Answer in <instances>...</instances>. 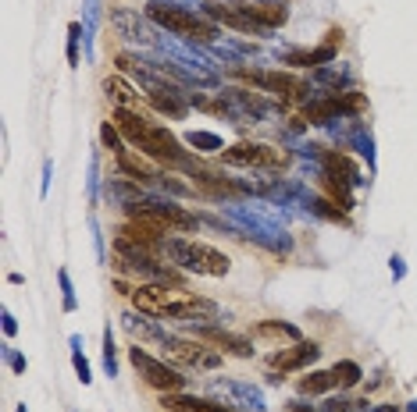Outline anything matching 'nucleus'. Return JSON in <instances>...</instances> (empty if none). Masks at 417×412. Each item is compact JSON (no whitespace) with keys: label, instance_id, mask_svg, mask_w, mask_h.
<instances>
[{"label":"nucleus","instance_id":"11","mask_svg":"<svg viewBox=\"0 0 417 412\" xmlns=\"http://www.w3.org/2000/svg\"><path fill=\"white\" fill-rule=\"evenodd\" d=\"M203 15H207V18H218V22H225L229 29H239V32H264L239 4H214V0H207Z\"/></svg>","mask_w":417,"mask_h":412},{"label":"nucleus","instance_id":"16","mask_svg":"<svg viewBox=\"0 0 417 412\" xmlns=\"http://www.w3.org/2000/svg\"><path fill=\"white\" fill-rule=\"evenodd\" d=\"M150 103L153 107H158L161 114H168V117H175V121H179V117H186V100L175 93V89H150Z\"/></svg>","mask_w":417,"mask_h":412},{"label":"nucleus","instance_id":"24","mask_svg":"<svg viewBox=\"0 0 417 412\" xmlns=\"http://www.w3.org/2000/svg\"><path fill=\"white\" fill-rule=\"evenodd\" d=\"M100 139H103V146H108V149H111L115 157H118V153L125 149V146H122V139H118V132H115L111 125H103V128H100Z\"/></svg>","mask_w":417,"mask_h":412},{"label":"nucleus","instance_id":"4","mask_svg":"<svg viewBox=\"0 0 417 412\" xmlns=\"http://www.w3.org/2000/svg\"><path fill=\"white\" fill-rule=\"evenodd\" d=\"M146 15L158 22L161 29L175 32V36H186V39H200V43H211L218 39V25L207 22V18H196L193 11L186 8H172V4H150Z\"/></svg>","mask_w":417,"mask_h":412},{"label":"nucleus","instance_id":"15","mask_svg":"<svg viewBox=\"0 0 417 412\" xmlns=\"http://www.w3.org/2000/svg\"><path fill=\"white\" fill-rule=\"evenodd\" d=\"M193 338H200V341H207V345H218L222 352H232V356H253V345H250L246 338H239V334H229V331L203 327V331H196Z\"/></svg>","mask_w":417,"mask_h":412},{"label":"nucleus","instance_id":"9","mask_svg":"<svg viewBox=\"0 0 417 412\" xmlns=\"http://www.w3.org/2000/svg\"><path fill=\"white\" fill-rule=\"evenodd\" d=\"M165 348H168V356L182 366H203V370H211L222 363V356L214 348H207V341L200 338H165Z\"/></svg>","mask_w":417,"mask_h":412},{"label":"nucleus","instance_id":"14","mask_svg":"<svg viewBox=\"0 0 417 412\" xmlns=\"http://www.w3.org/2000/svg\"><path fill=\"white\" fill-rule=\"evenodd\" d=\"M115 160H118V171H122V174H129V178H132V182H139V185H146V182L158 178V167L150 164V157H139V149H136V153L122 149Z\"/></svg>","mask_w":417,"mask_h":412},{"label":"nucleus","instance_id":"12","mask_svg":"<svg viewBox=\"0 0 417 412\" xmlns=\"http://www.w3.org/2000/svg\"><path fill=\"white\" fill-rule=\"evenodd\" d=\"M239 8H243L260 29H264V32L286 25V18H289L286 4H268V0H239Z\"/></svg>","mask_w":417,"mask_h":412},{"label":"nucleus","instance_id":"1","mask_svg":"<svg viewBox=\"0 0 417 412\" xmlns=\"http://www.w3.org/2000/svg\"><path fill=\"white\" fill-rule=\"evenodd\" d=\"M115 125L118 132L125 135V142H132L143 157H150L153 164H165V167H186L189 157L182 149V142L165 128V125H153L146 117H139L136 110L129 107H118L115 110Z\"/></svg>","mask_w":417,"mask_h":412},{"label":"nucleus","instance_id":"19","mask_svg":"<svg viewBox=\"0 0 417 412\" xmlns=\"http://www.w3.org/2000/svg\"><path fill=\"white\" fill-rule=\"evenodd\" d=\"M335 114H342L339 96H332V100H318V103H307V107H303V117H307L310 125H325V121H332Z\"/></svg>","mask_w":417,"mask_h":412},{"label":"nucleus","instance_id":"3","mask_svg":"<svg viewBox=\"0 0 417 412\" xmlns=\"http://www.w3.org/2000/svg\"><path fill=\"white\" fill-rule=\"evenodd\" d=\"M165 256H172V263L196 270V274H207V277H225L232 267L225 253H218L207 242H193V239H165Z\"/></svg>","mask_w":417,"mask_h":412},{"label":"nucleus","instance_id":"13","mask_svg":"<svg viewBox=\"0 0 417 412\" xmlns=\"http://www.w3.org/2000/svg\"><path fill=\"white\" fill-rule=\"evenodd\" d=\"M161 408H168V412H232V408H229V405H222V401H211V398H193V394H182V391L161 394Z\"/></svg>","mask_w":417,"mask_h":412},{"label":"nucleus","instance_id":"27","mask_svg":"<svg viewBox=\"0 0 417 412\" xmlns=\"http://www.w3.org/2000/svg\"><path fill=\"white\" fill-rule=\"evenodd\" d=\"M18 412H25V408H18Z\"/></svg>","mask_w":417,"mask_h":412},{"label":"nucleus","instance_id":"23","mask_svg":"<svg viewBox=\"0 0 417 412\" xmlns=\"http://www.w3.org/2000/svg\"><path fill=\"white\" fill-rule=\"evenodd\" d=\"M328 387H335L332 384V373H310V377L300 380V394H321Z\"/></svg>","mask_w":417,"mask_h":412},{"label":"nucleus","instance_id":"10","mask_svg":"<svg viewBox=\"0 0 417 412\" xmlns=\"http://www.w3.org/2000/svg\"><path fill=\"white\" fill-rule=\"evenodd\" d=\"M318 356H321V348H318L314 341H296L293 348L275 352V356H271V370L289 373V370H300V366H307V363H314Z\"/></svg>","mask_w":417,"mask_h":412},{"label":"nucleus","instance_id":"7","mask_svg":"<svg viewBox=\"0 0 417 412\" xmlns=\"http://www.w3.org/2000/svg\"><path fill=\"white\" fill-rule=\"evenodd\" d=\"M129 217L132 220H143V224H153L165 234H175V231H196V217L186 213L182 206H158V203H136L129 206Z\"/></svg>","mask_w":417,"mask_h":412},{"label":"nucleus","instance_id":"18","mask_svg":"<svg viewBox=\"0 0 417 412\" xmlns=\"http://www.w3.org/2000/svg\"><path fill=\"white\" fill-rule=\"evenodd\" d=\"M325 171L332 174V178H335V174H342V182H357L360 178V171H357V164L346 157V153H332V149H325Z\"/></svg>","mask_w":417,"mask_h":412},{"label":"nucleus","instance_id":"25","mask_svg":"<svg viewBox=\"0 0 417 412\" xmlns=\"http://www.w3.org/2000/svg\"><path fill=\"white\" fill-rule=\"evenodd\" d=\"M193 103H196L200 110H211V114H222V110H225L222 103H214V100H203V96H193Z\"/></svg>","mask_w":417,"mask_h":412},{"label":"nucleus","instance_id":"8","mask_svg":"<svg viewBox=\"0 0 417 412\" xmlns=\"http://www.w3.org/2000/svg\"><path fill=\"white\" fill-rule=\"evenodd\" d=\"M232 75L243 79V82H250V86H257V89H264V93L282 96L286 103H293V100H300V96L307 93L303 82L293 79V75H286V72H250V68H236Z\"/></svg>","mask_w":417,"mask_h":412},{"label":"nucleus","instance_id":"5","mask_svg":"<svg viewBox=\"0 0 417 412\" xmlns=\"http://www.w3.org/2000/svg\"><path fill=\"white\" fill-rule=\"evenodd\" d=\"M222 164L229 167H264V171H282L289 164V157L268 142H236L229 149H222Z\"/></svg>","mask_w":417,"mask_h":412},{"label":"nucleus","instance_id":"6","mask_svg":"<svg viewBox=\"0 0 417 412\" xmlns=\"http://www.w3.org/2000/svg\"><path fill=\"white\" fill-rule=\"evenodd\" d=\"M129 359H132V366L139 370V377L153 387V391H161V394H172V391H182V384H186V377L179 373V370H172L168 363H161V359H153L146 348H139V345H132L129 348Z\"/></svg>","mask_w":417,"mask_h":412},{"label":"nucleus","instance_id":"26","mask_svg":"<svg viewBox=\"0 0 417 412\" xmlns=\"http://www.w3.org/2000/svg\"><path fill=\"white\" fill-rule=\"evenodd\" d=\"M289 412H314V408H303L300 401H293V408H289Z\"/></svg>","mask_w":417,"mask_h":412},{"label":"nucleus","instance_id":"21","mask_svg":"<svg viewBox=\"0 0 417 412\" xmlns=\"http://www.w3.org/2000/svg\"><path fill=\"white\" fill-rule=\"evenodd\" d=\"M103 89H108V96H111L118 107H129V110H132V107H136V100H139V93H132L122 79H108V82H103Z\"/></svg>","mask_w":417,"mask_h":412},{"label":"nucleus","instance_id":"2","mask_svg":"<svg viewBox=\"0 0 417 412\" xmlns=\"http://www.w3.org/2000/svg\"><path fill=\"white\" fill-rule=\"evenodd\" d=\"M132 306L146 317H168V320H189L196 313H211V306L200 299H179L175 291L161 288V284H139L132 288Z\"/></svg>","mask_w":417,"mask_h":412},{"label":"nucleus","instance_id":"20","mask_svg":"<svg viewBox=\"0 0 417 412\" xmlns=\"http://www.w3.org/2000/svg\"><path fill=\"white\" fill-rule=\"evenodd\" d=\"M253 338H282V341H300V331H296V327H289V324H271V320H264V324H257V327H253Z\"/></svg>","mask_w":417,"mask_h":412},{"label":"nucleus","instance_id":"17","mask_svg":"<svg viewBox=\"0 0 417 412\" xmlns=\"http://www.w3.org/2000/svg\"><path fill=\"white\" fill-rule=\"evenodd\" d=\"M332 57H335V46H332V43H325V46H318V50H293V53L286 57V65H296V68H314V65L332 61Z\"/></svg>","mask_w":417,"mask_h":412},{"label":"nucleus","instance_id":"22","mask_svg":"<svg viewBox=\"0 0 417 412\" xmlns=\"http://www.w3.org/2000/svg\"><path fill=\"white\" fill-rule=\"evenodd\" d=\"M328 373H332V384H339V387H353V384L360 380V366L349 363V359H346V363H335Z\"/></svg>","mask_w":417,"mask_h":412}]
</instances>
